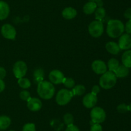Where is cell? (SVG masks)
<instances>
[{
	"label": "cell",
	"mask_w": 131,
	"mask_h": 131,
	"mask_svg": "<svg viewBox=\"0 0 131 131\" xmlns=\"http://www.w3.org/2000/svg\"><path fill=\"white\" fill-rule=\"evenodd\" d=\"M125 30L124 24L118 19H111L107 23V33L111 38L120 37Z\"/></svg>",
	"instance_id": "obj_1"
},
{
	"label": "cell",
	"mask_w": 131,
	"mask_h": 131,
	"mask_svg": "<svg viewBox=\"0 0 131 131\" xmlns=\"http://www.w3.org/2000/svg\"><path fill=\"white\" fill-rule=\"evenodd\" d=\"M37 92L42 98L45 100H49L54 96L55 87L51 82L43 80L38 83Z\"/></svg>",
	"instance_id": "obj_2"
},
{
	"label": "cell",
	"mask_w": 131,
	"mask_h": 131,
	"mask_svg": "<svg viewBox=\"0 0 131 131\" xmlns=\"http://www.w3.org/2000/svg\"><path fill=\"white\" fill-rule=\"evenodd\" d=\"M116 78L114 72L106 71L102 74L100 78L99 84L102 88L105 89H110L115 86L116 83Z\"/></svg>",
	"instance_id": "obj_3"
},
{
	"label": "cell",
	"mask_w": 131,
	"mask_h": 131,
	"mask_svg": "<svg viewBox=\"0 0 131 131\" xmlns=\"http://www.w3.org/2000/svg\"><path fill=\"white\" fill-rule=\"evenodd\" d=\"M92 123H101L105 121L106 114L105 110L100 107H93L90 113Z\"/></svg>",
	"instance_id": "obj_4"
},
{
	"label": "cell",
	"mask_w": 131,
	"mask_h": 131,
	"mask_svg": "<svg viewBox=\"0 0 131 131\" xmlns=\"http://www.w3.org/2000/svg\"><path fill=\"white\" fill-rule=\"evenodd\" d=\"M74 96L72 91L65 89H62L58 92L56 97V101L58 105H65L69 103Z\"/></svg>",
	"instance_id": "obj_5"
},
{
	"label": "cell",
	"mask_w": 131,
	"mask_h": 131,
	"mask_svg": "<svg viewBox=\"0 0 131 131\" xmlns=\"http://www.w3.org/2000/svg\"><path fill=\"white\" fill-rule=\"evenodd\" d=\"M88 32L92 37H101L104 32L103 23L101 21H93L88 26Z\"/></svg>",
	"instance_id": "obj_6"
},
{
	"label": "cell",
	"mask_w": 131,
	"mask_h": 131,
	"mask_svg": "<svg viewBox=\"0 0 131 131\" xmlns=\"http://www.w3.org/2000/svg\"><path fill=\"white\" fill-rule=\"evenodd\" d=\"M28 67L26 64L22 60H19L16 62L14 66L13 72L15 77L17 78H23L26 74Z\"/></svg>",
	"instance_id": "obj_7"
},
{
	"label": "cell",
	"mask_w": 131,
	"mask_h": 131,
	"mask_svg": "<svg viewBox=\"0 0 131 131\" xmlns=\"http://www.w3.org/2000/svg\"><path fill=\"white\" fill-rule=\"evenodd\" d=\"M1 34L5 38L8 39H15L16 37V30L12 25L5 24L1 27Z\"/></svg>",
	"instance_id": "obj_8"
},
{
	"label": "cell",
	"mask_w": 131,
	"mask_h": 131,
	"mask_svg": "<svg viewBox=\"0 0 131 131\" xmlns=\"http://www.w3.org/2000/svg\"><path fill=\"white\" fill-rule=\"evenodd\" d=\"M49 78L52 83L54 84H60L62 83L65 77H64L63 73L60 70L58 69H54L51 71L49 75Z\"/></svg>",
	"instance_id": "obj_9"
},
{
	"label": "cell",
	"mask_w": 131,
	"mask_h": 131,
	"mask_svg": "<svg viewBox=\"0 0 131 131\" xmlns=\"http://www.w3.org/2000/svg\"><path fill=\"white\" fill-rule=\"evenodd\" d=\"M97 95H95L92 94V92L88 93L84 96L83 99V104L85 107L88 109L94 107L97 103Z\"/></svg>",
	"instance_id": "obj_10"
},
{
	"label": "cell",
	"mask_w": 131,
	"mask_h": 131,
	"mask_svg": "<svg viewBox=\"0 0 131 131\" xmlns=\"http://www.w3.org/2000/svg\"><path fill=\"white\" fill-rule=\"evenodd\" d=\"M92 68L96 74H104L107 71V66L106 63L101 60H96L92 62Z\"/></svg>",
	"instance_id": "obj_11"
},
{
	"label": "cell",
	"mask_w": 131,
	"mask_h": 131,
	"mask_svg": "<svg viewBox=\"0 0 131 131\" xmlns=\"http://www.w3.org/2000/svg\"><path fill=\"white\" fill-rule=\"evenodd\" d=\"M118 44L120 50H130L131 48V35L128 34V33L122 35L120 37Z\"/></svg>",
	"instance_id": "obj_12"
},
{
	"label": "cell",
	"mask_w": 131,
	"mask_h": 131,
	"mask_svg": "<svg viewBox=\"0 0 131 131\" xmlns=\"http://www.w3.org/2000/svg\"><path fill=\"white\" fill-rule=\"evenodd\" d=\"M27 101L28 108L31 111H38L42 107V101L37 98H30Z\"/></svg>",
	"instance_id": "obj_13"
},
{
	"label": "cell",
	"mask_w": 131,
	"mask_h": 131,
	"mask_svg": "<svg viewBox=\"0 0 131 131\" xmlns=\"http://www.w3.org/2000/svg\"><path fill=\"white\" fill-rule=\"evenodd\" d=\"M10 13V7L5 1H0V20H4L8 17Z\"/></svg>",
	"instance_id": "obj_14"
},
{
	"label": "cell",
	"mask_w": 131,
	"mask_h": 131,
	"mask_svg": "<svg viewBox=\"0 0 131 131\" xmlns=\"http://www.w3.org/2000/svg\"><path fill=\"white\" fill-rule=\"evenodd\" d=\"M77 15V11L72 7H67L62 11V16L67 20L72 19Z\"/></svg>",
	"instance_id": "obj_15"
},
{
	"label": "cell",
	"mask_w": 131,
	"mask_h": 131,
	"mask_svg": "<svg viewBox=\"0 0 131 131\" xmlns=\"http://www.w3.org/2000/svg\"><path fill=\"white\" fill-rule=\"evenodd\" d=\"M106 50L110 53L113 55H117L120 51V48L118 44L115 42H108L106 45Z\"/></svg>",
	"instance_id": "obj_16"
},
{
	"label": "cell",
	"mask_w": 131,
	"mask_h": 131,
	"mask_svg": "<svg viewBox=\"0 0 131 131\" xmlns=\"http://www.w3.org/2000/svg\"><path fill=\"white\" fill-rule=\"evenodd\" d=\"M114 73L115 74L116 77L118 78H124L127 77L129 73V69L127 67L125 66L124 65L119 66L117 69H116Z\"/></svg>",
	"instance_id": "obj_17"
},
{
	"label": "cell",
	"mask_w": 131,
	"mask_h": 131,
	"mask_svg": "<svg viewBox=\"0 0 131 131\" xmlns=\"http://www.w3.org/2000/svg\"><path fill=\"white\" fill-rule=\"evenodd\" d=\"M97 8V5L94 1H89L86 3L83 6V12L87 15H90L95 12Z\"/></svg>",
	"instance_id": "obj_18"
},
{
	"label": "cell",
	"mask_w": 131,
	"mask_h": 131,
	"mask_svg": "<svg viewBox=\"0 0 131 131\" xmlns=\"http://www.w3.org/2000/svg\"><path fill=\"white\" fill-rule=\"evenodd\" d=\"M122 61L123 65L127 68H131V50H126L123 53L122 57Z\"/></svg>",
	"instance_id": "obj_19"
},
{
	"label": "cell",
	"mask_w": 131,
	"mask_h": 131,
	"mask_svg": "<svg viewBox=\"0 0 131 131\" xmlns=\"http://www.w3.org/2000/svg\"><path fill=\"white\" fill-rule=\"evenodd\" d=\"M11 124V119L7 116H0V130H5Z\"/></svg>",
	"instance_id": "obj_20"
},
{
	"label": "cell",
	"mask_w": 131,
	"mask_h": 131,
	"mask_svg": "<svg viewBox=\"0 0 131 131\" xmlns=\"http://www.w3.org/2000/svg\"><path fill=\"white\" fill-rule=\"evenodd\" d=\"M33 76H34L35 81L37 83H39L40 82L43 80V77H44V71L43 69L42 68H37L35 70L34 73H33Z\"/></svg>",
	"instance_id": "obj_21"
},
{
	"label": "cell",
	"mask_w": 131,
	"mask_h": 131,
	"mask_svg": "<svg viewBox=\"0 0 131 131\" xmlns=\"http://www.w3.org/2000/svg\"><path fill=\"white\" fill-rule=\"evenodd\" d=\"M71 91L74 96H75V95L81 96V95H84V92H85L86 87H84L83 85H77V86H74V87H73V89Z\"/></svg>",
	"instance_id": "obj_22"
},
{
	"label": "cell",
	"mask_w": 131,
	"mask_h": 131,
	"mask_svg": "<svg viewBox=\"0 0 131 131\" xmlns=\"http://www.w3.org/2000/svg\"><path fill=\"white\" fill-rule=\"evenodd\" d=\"M106 14V10L102 6H100V7L97 8V9L95 11V19H97L98 21H101L105 17Z\"/></svg>",
	"instance_id": "obj_23"
},
{
	"label": "cell",
	"mask_w": 131,
	"mask_h": 131,
	"mask_svg": "<svg viewBox=\"0 0 131 131\" xmlns=\"http://www.w3.org/2000/svg\"><path fill=\"white\" fill-rule=\"evenodd\" d=\"M119 66H120V64H119L118 60L116 59H114V58L110 59V60L107 62V67H108L110 71L115 72Z\"/></svg>",
	"instance_id": "obj_24"
},
{
	"label": "cell",
	"mask_w": 131,
	"mask_h": 131,
	"mask_svg": "<svg viewBox=\"0 0 131 131\" xmlns=\"http://www.w3.org/2000/svg\"><path fill=\"white\" fill-rule=\"evenodd\" d=\"M18 84L22 88L28 89L29 87H30L31 82L29 79L23 77V78H20L19 79V80H18Z\"/></svg>",
	"instance_id": "obj_25"
},
{
	"label": "cell",
	"mask_w": 131,
	"mask_h": 131,
	"mask_svg": "<svg viewBox=\"0 0 131 131\" xmlns=\"http://www.w3.org/2000/svg\"><path fill=\"white\" fill-rule=\"evenodd\" d=\"M63 120L67 125H70L74 123V116H72V114H70V113H67L64 115Z\"/></svg>",
	"instance_id": "obj_26"
},
{
	"label": "cell",
	"mask_w": 131,
	"mask_h": 131,
	"mask_svg": "<svg viewBox=\"0 0 131 131\" xmlns=\"http://www.w3.org/2000/svg\"><path fill=\"white\" fill-rule=\"evenodd\" d=\"M63 83L68 88H73L75 86V82L74 80L72 78H65Z\"/></svg>",
	"instance_id": "obj_27"
},
{
	"label": "cell",
	"mask_w": 131,
	"mask_h": 131,
	"mask_svg": "<svg viewBox=\"0 0 131 131\" xmlns=\"http://www.w3.org/2000/svg\"><path fill=\"white\" fill-rule=\"evenodd\" d=\"M117 110L120 113H125L129 111V105H126L125 104H122L118 105Z\"/></svg>",
	"instance_id": "obj_28"
},
{
	"label": "cell",
	"mask_w": 131,
	"mask_h": 131,
	"mask_svg": "<svg viewBox=\"0 0 131 131\" xmlns=\"http://www.w3.org/2000/svg\"><path fill=\"white\" fill-rule=\"evenodd\" d=\"M22 131H36L35 125L32 123H28L23 126Z\"/></svg>",
	"instance_id": "obj_29"
},
{
	"label": "cell",
	"mask_w": 131,
	"mask_h": 131,
	"mask_svg": "<svg viewBox=\"0 0 131 131\" xmlns=\"http://www.w3.org/2000/svg\"><path fill=\"white\" fill-rule=\"evenodd\" d=\"M19 96H20V99H22L24 101H28V100L31 98L29 92L28 91H26V90L22 91L19 94Z\"/></svg>",
	"instance_id": "obj_30"
},
{
	"label": "cell",
	"mask_w": 131,
	"mask_h": 131,
	"mask_svg": "<svg viewBox=\"0 0 131 131\" xmlns=\"http://www.w3.org/2000/svg\"><path fill=\"white\" fill-rule=\"evenodd\" d=\"M90 131H102V127L99 123H93L91 126Z\"/></svg>",
	"instance_id": "obj_31"
},
{
	"label": "cell",
	"mask_w": 131,
	"mask_h": 131,
	"mask_svg": "<svg viewBox=\"0 0 131 131\" xmlns=\"http://www.w3.org/2000/svg\"><path fill=\"white\" fill-rule=\"evenodd\" d=\"M125 30L126 31L128 34L131 35V19H129L127 22L125 26Z\"/></svg>",
	"instance_id": "obj_32"
},
{
	"label": "cell",
	"mask_w": 131,
	"mask_h": 131,
	"mask_svg": "<svg viewBox=\"0 0 131 131\" xmlns=\"http://www.w3.org/2000/svg\"><path fill=\"white\" fill-rule=\"evenodd\" d=\"M65 131H79V129L77 126L74 125V124H72L67 126Z\"/></svg>",
	"instance_id": "obj_33"
},
{
	"label": "cell",
	"mask_w": 131,
	"mask_h": 131,
	"mask_svg": "<svg viewBox=\"0 0 131 131\" xmlns=\"http://www.w3.org/2000/svg\"><path fill=\"white\" fill-rule=\"evenodd\" d=\"M6 74V71L5 69L3 67H0V80H3Z\"/></svg>",
	"instance_id": "obj_34"
},
{
	"label": "cell",
	"mask_w": 131,
	"mask_h": 131,
	"mask_svg": "<svg viewBox=\"0 0 131 131\" xmlns=\"http://www.w3.org/2000/svg\"><path fill=\"white\" fill-rule=\"evenodd\" d=\"M124 17H125L126 19H131V8H127L124 12Z\"/></svg>",
	"instance_id": "obj_35"
},
{
	"label": "cell",
	"mask_w": 131,
	"mask_h": 131,
	"mask_svg": "<svg viewBox=\"0 0 131 131\" xmlns=\"http://www.w3.org/2000/svg\"><path fill=\"white\" fill-rule=\"evenodd\" d=\"M100 92V87L99 86H93L92 87V93L93 94L95 95H97V94Z\"/></svg>",
	"instance_id": "obj_36"
},
{
	"label": "cell",
	"mask_w": 131,
	"mask_h": 131,
	"mask_svg": "<svg viewBox=\"0 0 131 131\" xmlns=\"http://www.w3.org/2000/svg\"><path fill=\"white\" fill-rule=\"evenodd\" d=\"M5 88V83L3 81V80H0V92L4 91Z\"/></svg>",
	"instance_id": "obj_37"
},
{
	"label": "cell",
	"mask_w": 131,
	"mask_h": 131,
	"mask_svg": "<svg viewBox=\"0 0 131 131\" xmlns=\"http://www.w3.org/2000/svg\"><path fill=\"white\" fill-rule=\"evenodd\" d=\"M90 1H94V2H97V1H99V0H90Z\"/></svg>",
	"instance_id": "obj_38"
},
{
	"label": "cell",
	"mask_w": 131,
	"mask_h": 131,
	"mask_svg": "<svg viewBox=\"0 0 131 131\" xmlns=\"http://www.w3.org/2000/svg\"><path fill=\"white\" fill-rule=\"evenodd\" d=\"M129 111L131 112V104H130V105H129Z\"/></svg>",
	"instance_id": "obj_39"
},
{
	"label": "cell",
	"mask_w": 131,
	"mask_h": 131,
	"mask_svg": "<svg viewBox=\"0 0 131 131\" xmlns=\"http://www.w3.org/2000/svg\"><path fill=\"white\" fill-rule=\"evenodd\" d=\"M10 131H15V130H10Z\"/></svg>",
	"instance_id": "obj_40"
}]
</instances>
